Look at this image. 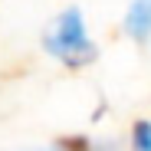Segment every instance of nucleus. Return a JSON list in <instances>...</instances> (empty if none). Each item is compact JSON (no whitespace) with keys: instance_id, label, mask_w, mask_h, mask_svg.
Segmentation results:
<instances>
[{"instance_id":"nucleus-1","label":"nucleus","mask_w":151,"mask_h":151,"mask_svg":"<svg viewBox=\"0 0 151 151\" xmlns=\"http://www.w3.org/2000/svg\"><path fill=\"white\" fill-rule=\"evenodd\" d=\"M46 49L53 53L56 59H63L69 69H82L95 59V46L89 43L86 36V27H82V13L79 10H66L53 30L46 33Z\"/></svg>"},{"instance_id":"nucleus-2","label":"nucleus","mask_w":151,"mask_h":151,"mask_svg":"<svg viewBox=\"0 0 151 151\" xmlns=\"http://www.w3.org/2000/svg\"><path fill=\"white\" fill-rule=\"evenodd\" d=\"M125 30L135 40H148L151 36V0H135L128 17H125Z\"/></svg>"},{"instance_id":"nucleus-3","label":"nucleus","mask_w":151,"mask_h":151,"mask_svg":"<svg viewBox=\"0 0 151 151\" xmlns=\"http://www.w3.org/2000/svg\"><path fill=\"white\" fill-rule=\"evenodd\" d=\"M132 138H135V148L138 151H151V122H135Z\"/></svg>"},{"instance_id":"nucleus-4","label":"nucleus","mask_w":151,"mask_h":151,"mask_svg":"<svg viewBox=\"0 0 151 151\" xmlns=\"http://www.w3.org/2000/svg\"><path fill=\"white\" fill-rule=\"evenodd\" d=\"M59 148H66V151H89V141L79 138V135H66V138H59Z\"/></svg>"}]
</instances>
